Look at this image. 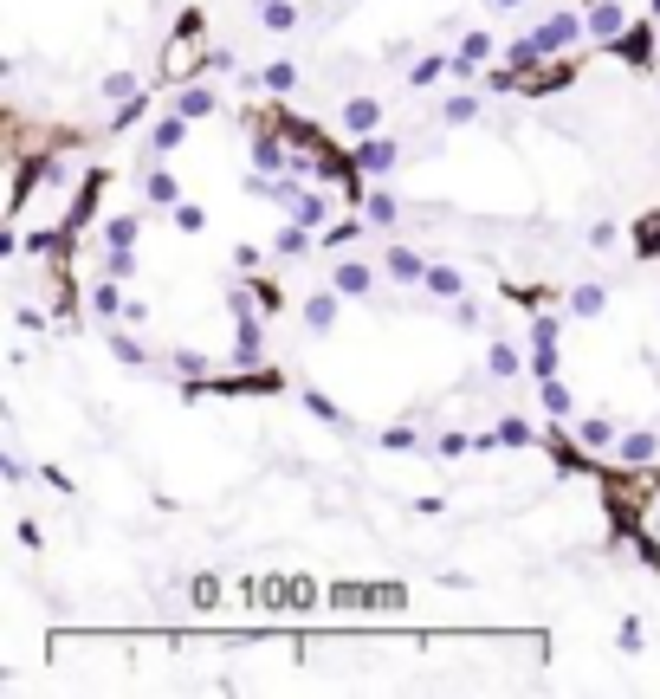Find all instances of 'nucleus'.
<instances>
[{
    "mask_svg": "<svg viewBox=\"0 0 660 699\" xmlns=\"http://www.w3.org/2000/svg\"><path fill=\"white\" fill-rule=\"evenodd\" d=\"M337 285H343V292H369V272H363V266H343Z\"/></svg>",
    "mask_w": 660,
    "mask_h": 699,
    "instance_id": "obj_1",
    "label": "nucleus"
}]
</instances>
